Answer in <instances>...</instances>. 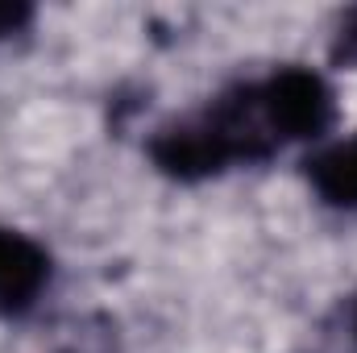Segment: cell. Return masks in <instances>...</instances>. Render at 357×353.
<instances>
[{"instance_id":"obj_6","label":"cell","mask_w":357,"mask_h":353,"mask_svg":"<svg viewBox=\"0 0 357 353\" xmlns=\"http://www.w3.org/2000/svg\"><path fill=\"white\" fill-rule=\"evenodd\" d=\"M333 59H337V63H357V8H349L345 21H341V33H337Z\"/></svg>"},{"instance_id":"obj_3","label":"cell","mask_w":357,"mask_h":353,"mask_svg":"<svg viewBox=\"0 0 357 353\" xmlns=\"http://www.w3.org/2000/svg\"><path fill=\"white\" fill-rule=\"evenodd\" d=\"M50 283V254L17 233L0 229V316H21L38 303V295Z\"/></svg>"},{"instance_id":"obj_1","label":"cell","mask_w":357,"mask_h":353,"mask_svg":"<svg viewBox=\"0 0 357 353\" xmlns=\"http://www.w3.org/2000/svg\"><path fill=\"white\" fill-rule=\"evenodd\" d=\"M254 88H258L262 121L278 146L282 142H316L337 121V96L328 88V80L307 67H282Z\"/></svg>"},{"instance_id":"obj_7","label":"cell","mask_w":357,"mask_h":353,"mask_svg":"<svg viewBox=\"0 0 357 353\" xmlns=\"http://www.w3.org/2000/svg\"><path fill=\"white\" fill-rule=\"evenodd\" d=\"M354 333H357V303H354Z\"/></svg>"},{"instance_id":"obj_8","label":"cell","mask_w":357,"mask_h":353,"mask_svg":"<svg viewBox=\"0 0 357 353\" xmlns=\"http://www.w3.org/2000/svg\"><path fill=\"white\" fill-rule=\"evenodd\" d=\"M67 353H79V350H67Z\"/></svg>"},{"instance_id":"obj_2","label":"cell","mask_w":357,"mask_h":353,"mask_svg":"<svg viewBox=\"0 0 357 353\" xmlns=\"http://www.w3.org/2000/svg\"><path fill=\"white\" fill-rule=\"evenodd\" d=\"M150 158L162 175L178 179V183H199V179L220 175L237 163L225 129L216 125V117L208 108L158 129L154 142H150Z\"/></svg>"},{"instance_id":"obj_5","label":"cell","mask_w":357,"mask_h":353,"mask_svg":"<svg viewBox=\"0 0 357 353\" xmlns=\"http://www.w3.org/2000/svg\"><path fill=\"white\" fill-rule=\"evenodd\" d=\"M29 21H33V8H29V4H21V0H0V38L21 33Z\"/></svg>"},{"instance_id":"obj_4","label":"cell","mask_w":357,"mask_h":353,"mask_svg":"<svg viewBox=\"0 0 357 353\" xmlns=\"http://www.w3.org/2000/svg\"><path fill=\"white\" fill-rule=\"evenodd\" d=\"M303 167H307L312 187L333 208H357V137L337 142V146H324Z\"/></svg>"}]
</instances>
